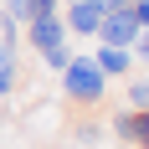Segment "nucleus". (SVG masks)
<instances>
[{
    "label": "nucleus",
    "mask_w": 149,
    "mask_h": 149,
    "mask_svg": "<svg viewBox=\"0 0 149 149\" xmlns=\"http://www.w3.org/2000/svg\"><path fill=\"white\" fill-rule=\"evenodd\" d=\"M134 46H139V57L149 62V31H139V41H134Z\"/></svg>",
    "instance_id": "1a4fd4ad"
},
{
    "label": "nucleus",
    "mask_w": 149,
    "mask_h": 149,
    "mask_svg": "<svg viewBox=\"0 0 149 149\" xmlns=\"http://www.w3.org/2000/svg\"><path fill=\"white\" fill-rule=\"evenodd\" d=\"M62 5H67V0H62Z\"/></svg>",
    "instance_id": "9d476101"
},
{
    "label": "nucleus",
    "mask_w": 149,
    "mask_h": 149,
    "mask_svg": "<svg viewBox=\"0 0 149 149\" xmlns=\"http://www.w3.org/2000/svg\"><path fill=\"white\" fill-rule=\"evenodd\" d=\"M57 77H62V98L77 103V108H98V103H103V93H108V77L98 72V62L82 57V52H72L67 67H62Z\"/></svg>",
    "instance_id": "f257e3e1"
},
{
    "label": "nucleus",
    "mask_w": 149,
    "mask_h": 149,
    "mask_svg": "<svg viewBox=\"0 0 149 149\" xmlns=\"http://www.w3.org/2000/svg\"><path fill=\"white\" fill-rule=\"evenodd\" d=\"M129 113H134V123H129V144L149 149V108H129Z\"/></svg>",
    "instance_id": "0eeeda50"
},
{
    "label": "nucleus",
    "mask_w": 149,
    "mask_h": 149,
    "mask_svg": "<svg viewBox=\"0 0 149 149\" xmlns=\"http://www.w3.org/2000/svg\"><path fill=\"white\" fill-rule=\"evenodd\" d=\"M93 62H98L103 77H129V72H134V46H103V41H98Z\"/></svg>",
    "instance_id": "39448f33"
},
{
    "label": "nucleus",
    "mask_w": 149,
    "mask_h": 149,
    "mask_svg": "<svg viewBox=\"0 0 149 149\" xmlns=\"http://www.w3.org/2000/svg\"><path fill=\"white\" fill-rule=\"evenodd\" d=\"M15 46H21V41H0V98H10V93H15V82H21Z\"/></svg>",
    "instance_id": "423d86ee"
},
{
    "label": "nucleus",
    "mask_w": 149,
    "mask_h": 149,
    "mask_svg": "<svg viewBox=\"0 0 149 149\" xmlns=\"http://www.w3.org/2000/svg\"><path fill=\"white\" fill-rule=\"evenodd\" d=\"M98 41L103 46H134L139 41V21L129 5H113V10H103V21H98Z\"/></svg>",
    "instance_id": "7ed1b4c3"
},
{
    "label": "nucleus",
    "mask_w": 149,
    "mask_h": 149,
    "mask_svg": "<svg viewBox=\"0 0 149 149\" xmlns=\"http://www.w3.org/2000/svg\"><path fill=\"white\" fill-rule=\"evenodd\" d=\"M57 15H62V26H67V36H82V41H88V36H98L103 5H98V0H67Z\"/></svg>",
    "instance_id": "20e7f679"
},
{
    "label": "nucleus",
    "mask_w": 149,
    "mask_h": 149,
    "mask_svg": "<svg viewBox=\"0 0 149 149\" xmlns=\"http://www.w3.org/2000/svg\"><path fill=\"white\" fill-rule=\"evenodd\" d=\"M26 41L36 46V57L52 67V72H62L67 67V57H72V36H67V26H62V15H31L26 21Z\"/></svg>",
    "instance_id": "f03ea898"
},
{
    "label": "nucleus",
    "mask_w": 149,
    "mask_h": 149,
    "mask_svg": "<svg viewBox=\"0 0 149 149\" xmlns=\"http://www.w3.org/2000/svg\"><path fill=\"white\" fill-rule=\"evenodd\" d=\"M129 108H149V77H134L129 82Z\"/></svg>",
    "instance_id": "6e6552de"
}]
</instances>
